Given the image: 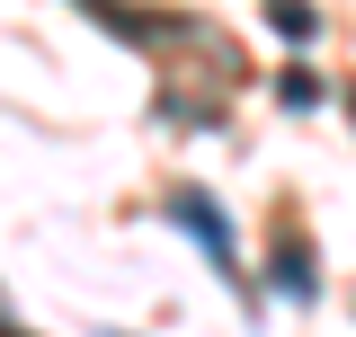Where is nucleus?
<instances>
[{
  "label": "nucleus",
  "mask_w": 356,
  "mask_h": 337,
  "mask_svg": "<svg viewBox=\"0 0 356 337\" xmlns=\"http://www.w3.org/2000/svg\"><path fill=\"white\" fill-rule=\"evenodd\" d=\"M170 222H187V240H196V249L214 257L222 275H241V249H232V222H222V205L205 196V187H178V196H170Z\"/></svg>",
  "instance_id": "f257e3e1"
},
{
  "label": "nucleus",
  "mask_w": 356,
  "mask_h": 337,
  "mask_svg": "<svg viewBox=\"0 0 356 337\" xmlns=\"http://www.w3.org/2000/svg\"><path fill=\"white\" fill-rule=\"evenodd\" d=\"M267 266H276V293H294V302L312 293V257H303V240H276V257H267Z\"/></svg>",
  "instance_id": "f03ea898"
},
{
  "label": "nucleus",
  "mask_w": 356,
  "mask_h": 337,
  "mask_svg": "<svg viewBox=\"0 0 356 337\" xmlns=\"http://www.w3.org/2000/svg\"><path fill=\"white\" fill-rule=\"evenodd\" d=\"M276 36H294V44H303V36H312V9H294V0H276Z\"/></svg>",
  "instance_id": "7ed1b4c3"
},
{
  "label": "nucleus",
  "mask_w": 356,
  "mask_h": 337,
  "mask_svg": "<svg viewBox=\"0 0 356 337\" xmlns=\"http://www.w3.org/2000/svg\"><path fill=\"white\" fill-rule=\"evenodd\" d=\"M348 107H356V98H348Z\"/></svg>",
  "instance_id": "20e7f679"
}]
</instances>
